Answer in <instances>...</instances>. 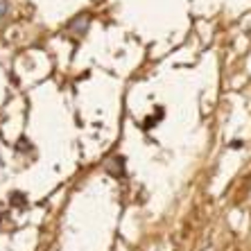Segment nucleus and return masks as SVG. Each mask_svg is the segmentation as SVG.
<instances>
[{
	"label": "nucleus",
	"instance_id": "obj_1",
	"mask_svg": "<svg viewBox=\"0 0 251 251\" xmlns=\"http://www.w3.org/2000/svg\"><path fill=\"white\" fill-rule=\"evenodd\" d=\"M7 12V0H0V16Z\"/></svg>",
	"mask_w": 251,
	"mask_h": 251
}]
</instances>
